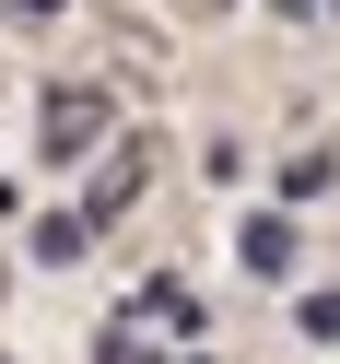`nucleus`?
<instances>
[{"label": "nucleus", "instance_id": "obj_3", "mask_svg": "<svg viewBox=\"0 0 340 364\" xmlns=\"http://www.w3.org/2000/svg\"><path fill=\"white\" fill-rule=\"evenodd\" d=\"M82 235H94V212H35V259H82Z\"/></svg>", "mask_w": 340, "mask_h": 364}, {"label": "nucleus", "instance_id": "obj_2", "mask_svg": "<svg viewBox=\"0 0 340 364\" xmlns=\"http://www.w3.org/2000/svg\"><path fill=\"white\" fill-rule=\"evenodd\" d=\"M141 176H153V153H141V141H118V153H106V176H94V200H82V212L106 223V212H118L129 188H141Z\"/></svg>", "mask_w": 340, "mask_h": 364}, {"label": "nucleus", "instance_id": "obj_7", "mask_svg": "<svg viewBox=\"0 0 340 364\" xmlns=\"http://www.w3.org/2000/svg\"><path fill=\"white\" fill-rule=\"evenodd\" d=\"M12 12H59V0H12Z\"/></svg>", "mask_w": 340, "mask_h": 364}, {"label": "nucleus", "instance_id": "obj_1", "mask_svg": "<svg viewBox=\"0 0 340 364\" xmlns=\"http://www.w3.org/2000/svg\"><path fill=\"white\" fill-rule=\"evenodd\" d=\"M106 129H118V106H106L94 82H59V95L35 106V141H48V165H71V153H94Z\"/></svg>", "mask_w": 340, "mask_h": 364}, {"label": "nucleus", "instance_id": "obj_6", "mask_svg": "<svg viewBox=\"0 0 340 364\" xmlns=\"http://www.w3.org/2000/svg\"><path fill=\"white\" fill-rule=\"evenodd\" d=\"M293 317H305V341H340V282H329V294H305Z\"/></svg>", "mask_w": 340, "mask_h": 364}, {"label": "nucleus", "instance_id": "obj_4", "mask_svg": "<svg viewBox=\"0 0 340 364\" xmlns=\"http://www.w3.org/2000/svg\"><path fill=\"white\" fill-rule=\"evenodd\" d=\"M246 270H293V223H246Z\"/></svg>", "mask_w": 340, "mask_h": 364}, {"label": "nucleus", "instance_id": "obj_5", "mask_svg": "<svg viewBox=\"0 0 340 364\" xmlns=\"http://www.w3.org/2000/svg\"><path fill=\"white\" fill-rule=\"evenodd\" d=\"M94 364H165V353H153V329H106V341H94Z\"/></svg>", "mask_w": 340, "mask_h": 364}]
</instances>
